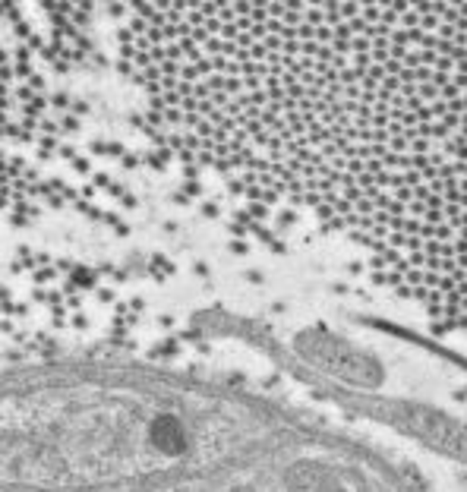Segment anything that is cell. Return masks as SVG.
Returning a JSON list of instances; mask_svg holds the SVG:
<instances>
[{"label": "cell", "mask_w": 467, "mask_h": 492, "mask_svg": "<svg viewBox=\"0 0 467 492\" xmlns=\"http://www.w3.org/2000/svg\"><path fill=\"white\" fill-rule=\"evenodd\" d=\"M22 25L0 35V227L57 211L76 192L63 180V98L38 73Z\"/></svg>", "instance_id": "6da1fadb"}]
</instances>
